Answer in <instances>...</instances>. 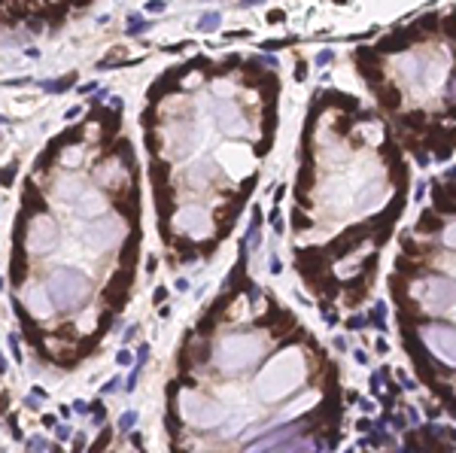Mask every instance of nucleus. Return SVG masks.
Masks as SVG:
<instances>
[{
	"instance_id": "1",
	"label": "nucleus",
	"mask_w": 456,
	"mask_h": 453,
	"mask_svg": "<svg viewBox=\"0 0 456 453\" xmlns=\"http://www.w3.org/2000/svg\"><path fill=\"white\" fill-rule=\"evenodd\" d=\"M356 64L380 107L405 131L441 128L453 110V25L435 13L356 49Z\"/></svg>"
},
{
	"instance_id": "2",
	"label": "nucleus",
	"mask_w": 456,
	"mask_h": 453,
	"mask_svg": "<svg viewBox=\"0 0 456 453\" xmlns=\"http://www.w3.org/2000/svg\"><path fill=\"white\" fill-rule=\"evenodd\" d=\"M88 3L91 0H0V25L33 33L52 31Z\"/></svg>"
},
{
	"instance_id": "3",
	"label": "nucleus",
	"mask_w": 456,
	"mask_h": 453,
	"mask_svg": "<svg viewBox=\"0 0 456 453\" xmlns=\"http://www.w3.org/2000/svg\"><path fill=\"white\" fill-rule=\"evenodd\" d=\"M301 380H304V359L295 347H286L283 353H277L265 365L256 392H259V399H265V402H277V399L292 395Z\"/></svg>"
},
{
	"instance_id": "4",
	"label": "nucleus",
	"mask_w": 456,
	"mask_h": 453,
	"mask_svg": "<svg viewBox=\"0 0 456 453\" xmlns=\"http://www.w3.org/2000/svg\"><path fill=\"white\" fill-rule=\"evenodd\" d=\"M265 353V347H261V341L256 335H246V332H237V335H228L219 341V347H216V365H219L225 374H241V371H246L249 365H256L259 356Z\"/></svg>"
},
{
	"instance_id": "5",
	"label": "nucleus",
	"mask_w": 456,
	"mask_h": 453,
	"mask_svg": "<svg viewBox=\"0 0 456 453\" xmlns=\"http://www.w3.org/2000/svg\"><path fill=\"white\" fill-rule=\"evenodd\" d=\"M46 295H49L52 301V307H58V310H70V307H79V304H85L88 295H91V289H88V280L79 274V271L73 268H67V265H58L49 274V280H46Z\"/></svg>"
},
{
	"instance_id": "6",
	"label": "nucleus",
	"mask_w": 456,
	"mask_h": 453,
	"mask_svg": "<svg viewBox=\"0 0 456 453\" xmlns=\"http://www.w3.org/2000/svg\"><path fill=\"white\" fill-rule=\"evenodd\" d=\"M79 237L85 241V246L91 253H107L113 246H119L125 241V225L119 216H110V213H100L91 222H85L79 228Z\"/></svg>"
},
{
	"instance_id": "7",
	"label": "nucleus",
	"mask_w": 456,
	"mask_h": 453,
	"mask_svg": "<svg viewBox=\"0 0 456 453\" xmlns=\"http://www.w3.org/2000/svg\"><path fill=\"white\" fill-rule=\"evenodd\" d=\"M420 341L423 350L438 362V365L453 368V328L450 320H435V323H420Z\"/></svg>"
},
{
	"instance_id": "8",
	"label": "nucleus",
	"mask_w": 456,
	"mask_h": 453,
	"mask_svg": "<svg viewBox=\"0 0 456 453\" xmlns=\"http://www.w3.org/2000/svg\"><path fill=\"white\" fill-rule=\"evenodd\" d=\"M179 417L192 426H201V429H213L225 420V407L213 399H204V395H182L179 402Z\"/></svg>"
},
{
	"instance_id": "9",
	"label": "nucleus",
	"mask_w": 456,
	"mask_h": 453,
	"mask_svg": "<svg viewBox=\"0 0 456 453\" xmlns=\"http://www.w3.org/2000/svg\"><path fill=\"white\" fill-rule=\"evenodd\" d=\"M216 228V219L213 213H207L198 204H186L182 210H177L174 216V231L186 234V237H210Z\"/></svg>"
},
{
	"instance_id": "10",
	"label": "nucleus",
	"mask_w": 456,
	"mask_h": 453,
	"mask_svg": "<svg viewBox=\"0 0 456 453\" xmlns=\"http://www.w3.org/2000/svg\"><path fill=\"white\" fill-rule=\"evenodd\" d=\"M25 246L33 253V256H49L55 246H58V225L52 219H46L43 213L31 219V228H28V237H25Z\"/></svg>"
},
{
	"instance_id": "11",
	"label": "nucleus",
	"mask_w": 456,
	"mask_h": 453,
	"mask_svg": "<svg viewBox=\"0 0 456 453\" xmlns=\"http://www.w3.org/2000/svg\"><path fill=\"white\" fill-rule=\"evenodd\" d=\"M386 201H390V186H386V179L380 174L353 192V210L356 213H374V210H380Z\"/></svg>"
},
{
	"instance_id": "12",
	"label": "nucleus",
	"mask_w": 456,
	"mask_h": 453,
	"mask_svg": "<svg viewBox=\"0 0 456 453\" xmlns=\"http://www.w3.org/2000/svg\"><path fill=\"white\" fill-rule=\"evenodd\" d=\"M73 210L79 219H95L104 213V192L100 189H82L73 201Z\"/></svg>"
},
{
	"instance_id": "13",
	"label": "nucleus",
	"mask_w": 456,
	"mask_h": 453,
	"mask_svg": "<svg viewBox=\"0 0 456 453\" xmlns=\"http://www.w3.org/2000/svg\"><path fill=\"white\" fill-rule=\"evenodd\" d=\"M21 304H25V307L37 316V320H46V316L55 310L52 301H49V295H46V289H43V286H31V283L21 289Z\"/></svg>"
},
{
	"instance_id": "14",
	"label": "nucleus",
	"mask_w": 456,
	"mask_h": 453,
	"mask_svg": "<svg viewBox=\"0 0 456 453\" xmlns=\"http://www.w3.org/2000/svg\"><path fill=\"white\" fill-rule=\"evenodd\" d=\"M21 213H25V216H40V213H49V204H46L43 192L33 186L31 179L25 183V195H21Z\"/></svg>"
},
{
	"instance_id": "15",
	"label": "nucleus",
	"mask_w": 456,
	"mask_h": 453,
	"mask_svg": "<svg viewBox=\"0 0 456 453\" xmlns=\"http://www.w3.org/2000/svg\"><path fill=\"white\" fill-rule=\"evenodd\" d=\"M79 192H82V183H79V179H76L70 171H67V174H61L58 179H55V189H52V195L58 198L61 204H73Z\"/></svg>"
},
{
	"instance_id": "16",
	"label": "nucleus",
	"mask_w": 456,
	"mask_h": 453,
	"mask_svg": "<svg viewBox=\"0 0 456 453\" xmlns=\"http://www.w3.org/2000/svg\"><path fill=\"white\" fill-rule=\"evenodd\" d=\"M368 323L377 328V332H386V304H383V301L374 304V310L368 313Z\"/></svg>"
},
{
	"instance_id": "17",
	"label": "nucleus",
	"mask_w": 456,
	"mask_h": 453,
	"mask_svg": "<svg viewBox=\"0 0 456 453\" xmlns=\"http://www.w3.org/2000/svg\"><path fill=\"white\" fill-rule=\"evenodd\" d=\"M137 420H140V414H137L134 407H131V411H125V414L119 417V432H122V435H131L134 426H137Z\"/></svg>"
},
{
	"instance_id": "18",
	"label": "nucleus",
	"mask_w": 456,
	"mask_h": 453,
	"mask_svg": "<svg viewBox=\"0 0 456 453\" xmlns=\"http://www.w3.org/2000/svg\"><path fill=\"white\" fill-rule=\"evenodd\" d=\"M73 82H76V76L70 73V76H64V79H52V82H43V88H46V92H52V95H61L64 88H70Z\"/></svg>"
},
{
	"instance_id": "19",
	"label": "nucleus",
	"mask_w": 456,
	"mask_h": 453,
	"mask_svg": "<svg viewBox=\"0 0 456 453\" xmlns=\"http://www.w3.org/2000/svg\"><path fill=\"white\" fill-rule=\"evenodd\" d=\"M143 368H146V365H140V362H134V368H131V374H128V380L122 383V389H128V392H134V389H137V380H140V374H143Z\"/></svg>"
},
{
	"instance_id": "20",
	"label": "nucleus",
	"mask_w": 456,
	"mask_h": 453,
	"mask_svg": "<svg viewBox=\"0 0 456 453\" xmlns=\"http://www.w3.org/2000/svg\"><path fill=\"white\" fill-rule=\"evenodd\" d=\"M198 28H201L204 33L216 31V28H219V13H204V16H201V21H198Z\"/></svg>"
},
{
	"instance_id": "21",
	"label": "nucleus",
	"mask_w": 456,
	"mask_h": 453,
	"mask_svg": "<svg viewBox=\"0 0 456 453\" xmlns=\"http://www.w3.org/2000/svg\"><path fill=\"white\" fill-rule=\"evenodd\" d=\"M88 417H91L95 423H104V420H107V407H104V402H100V399L88 404Z\"/></svg>"
},
{
	"instance_id": "22",
	"label": "nucleus",
	"mask_w": 456,
	"mask_h": 453,
	"mask_svg": "<svg viewBox=\"0 0 456 453\" xmlns=\"http://www.w3.org/2000/svg\"><path fill=\"white\" fill-rule=\"evenodd\" d=\"M16 174H18V164H6L3 171H0V186L9 189V186L16 183Z\"/></svg>"
},
{
	"instance_id": "23",
	"label": "nucleus",
	"mask_w": 456,
	"mask_h": 453,
	"mask_svg": "<svg viewBox=\"0 0 456 453\" xmlns=\"http://www.w3.org/2000/svg\"><path fill=\"white\" fill-rule=\"evenodd\" d=\"M25 447H28V450H55L58 444H52V441H46V438H28Z\"/></svg>"
},
{
	"instance_id": "24",
	"label": "nucleus",
	"mask_w": 456,
	"mask_h": 453,
	"mask_svg": "<svg viewBox=\"0 0 456 453\" xmlns=\"http://www.w3.org/2000/svg\"><path fill=\"white\" fill-rule=\"evenodd\" d=\"M146 28H149V21H143L140 16H128V33L134 37V33H143Z\"/></svg>"
},
{
	"instance_id": "25",
	"label": "nucleus",
	"mask_w": 456,
	"mask_h": 453,
	"mask_svg": "<svg viewBox=\"0 0 456 453\" xmlns=\"http://www.w3.org/2000/svg\"><path fill=\"white\" fill-rule=\"evenodd\" d=\"M271 225H274V234H283V231H286V225H283L280 210H277V207H274V213H271Z\"/></svg>"
},
{
	"instance_id": "26",
	"label": "nucleus",
	"mask_w": 456,
	"mask_h": 453,
	"mask_svg": "<svg viewBox=\"0 0 456 453\" xmlns=\"http://www.w3.org/2000/svg\"><path fill=\"white\" fill-rule=\"evenodd\" d=\"M55 435H58L61 441H67V438H70V435H73V429H70V426H67V423H55Z\"/></svg>"
},
{
	"instance_id": "27",
	"label": "nucleus",
	"mask_w": 456,
	"mask_h": 453,
	"mask_svg": "<svg viewBox=\"0 0 456 453\" xmlns=\"http://www.w3.org/2000/svg\"><path fill=\"white\" fill-rule=\"evenodd\" d=\"M119 389H122V380H119V377H113V380H107V383H104V389H100V392L110 395V392H119Z\"/></svg>"
},
{
	"instance_id": "28",
	"label": "nucleus",
	"mask_w": 456,
	"mask_h": 453,
	"mask_svg": "<svg viewBox=\"0 0 456 453\" xmlns=\"http://www.w3.org/2000/svg\"><path fill=\"white\" fill-rule=\"evenodd\" d=\"M268 271H271V274H280V271H283L280 256H274V253H271V259H268Z\"/></svg>"
},
{
	"instance_id": "29",
	"label": "nucleus",
	"mask_w": 456,
	"mask_h": 453,
	"mask_svg": "<svg viewBox=\"0 0 456 453\" xmlns=\"http://www.w3.org/2000/svg\"><path fill=\"white\" fill-rule=\"evenodd\" d=\"M9 350H13V359L21 362V347H18V338L16 335H9Z\"/></svg>"
},
{
	"instance_id": "30",
	"label": "nucleus",
	"mask_w": 456,
	"mask_h": 453,
	"mask_svg": "<svg viewBox=\"0 0 456 453\" xmlns=\"http://www.w3.org/2000/svg\"><path fill=\"white\" fill-rule=\"evenodd\" d=\"M116 362H119V365H131V362H134L131 350H125V347H122V350H119V356H116Z\"/></svg>"
},
{
	"instance_id": "31",
	"label": "nucleus",
	"mask_w": 456,
	"mask_h": 453,
	"mask_svg": "<svg viewBox=\"0 0 456 453\" xmlns=\"http://www.w3.org/2000/svg\"><path fill=\"white\" fill-rule=\"evenodd\" d=\"M146 356H149V344H140V347H137V359H134V362L146 365Z\"/></svg>"
},
{
	"instance_id": "32",
	"label": "nucleus",
	"mask_w": 456,
	"mask_h": 453,
	"mask_svg": "<svg viewBox=\"0 0 456 453\" xmlns=\"http://www.w3.org/2000/svg\"><path fill=\"white\" fill-rule=\"evenodd\" d=\"M362 325H368L365 316H350V320H347V328H362Z\"/></svg>"
},
{
	"instance_id": "33",
	"label": "nucleus",
	"mask_w": 456,
	"mask_h": 453,
	"mask_svg": "<svg viewBox=\"0 0 456 453\" xmlns=\"http://www.w3.org/2000/svg\"><path fill=\"white\" fill-rule=\"evenodd\" d=\"M332 58H335V55L326 49V52H319V55H316V64H319V67H323V64H332Z\"/></svg>"
},
{
	"instance_id": "34",
	"label": "nucleus",
	"mask_w": 456,
	"mask_h": 453,
	"mask_svg": "<svg viewBox=\"0 0 456 453\" xmlns=\"http://www.w3.org/2000/svg\"><path fill=\"white\" fill-rule=\"evenodd\" d=\"M104 447H110V435H100V441H98V444H91L88 450H104Z\"/></svg>"
},
{
	"instance_id": "35",
	"label": "nucleus",
	"mask_w": 456,
	"mask_h": 453,
	"mask_svg": "<svg viewBox=\"0 0 456 453\" xmlns=\"http://www.w3.org/2000/svg\"><path fill=\"white\" fill-rule=\"evenodd\" d=\"M85 447H88V444H85V435L79 432V435L73 438V450H85Z\"/></svg>"
},
{
	"instance_id": "36",
	"label": "nucleus",
	"mask_w": 456,
	"mask_h": 453,
	"mask_svg": "<svg viewBox=\"0 0 456 453\" xmlns=\"http://www.w3.org/2000/svg\"><path fill=\"white\" fill-rule=\"evenodd\" d=\"M73 411L82 414V417H88V404H85V402H73Z\"/></svg>"
},
{
	"instance_id": "37",
	"label": "nucleus",
	"mask_w": 456,
	"mask_h": 453,
	"mask_svg": "<svg viewBox=\"0 0 456 453\" xmlns=\"http://www.w3.org/2000/svg\"><path fill=\"white\" fill-rule=\"evenodd\" d=\"M137 328H140V325H137V323H134V325H128V332H125V338H122V341H125V344H128V341H131V338L137 335Z\"/></svg>"
},
{
	"instance_id": "38",
	"label": "nucleus",
	"mask_w": 456,
	"mask_h": 453,
	"mask_svg": "<svg viewBox=\"0 0 456 453\" xmlns=\"http://www.w3.org/2000/svg\"><path fill=\"white\" fill-rule=\"evenodd\" d=\"M177 292H189V280H186V277L177 280Z\"/></svg>"
},
{
	"instance_id": "39",
	"label": "nucleus",
	"mask_w": 456,
	"mask_h": 453,
	"mask_svg": "<svg viewBox=\"0 0 456 453\" xmlns=\"http://www.w3.org/2000/svg\"><path fill=\"white\" fill-rule=\"evenodd\" d=\"M146 9H149V13H162V9H164V3H162V0H155V3H149Z\"/></svg>"
},
{
	"instance_id": "40",
	"label": "nucleus",
	"mask_w": 456,
	"mask_h": 453,
	"mask_svg": "<svg viewBox=\"0 0 456 453\" xmlns=\"http://www.w3.org/2000/svg\"><path fill=\"white\" fill-rule=\"evenodd\" d=\"M356 359L362 362V365H368V353H365V350H356Z\"/></svg>"
},
{
	"instance_id": "41",
	"label": "nucleus",
	"mask_w": 456,
	"mask_h": 453,
	"mask_svg": "<svg viewBox=\"0 0 456 453\" xmlns=\"http://www.w3.org/2000/svg\"><path fill=\"white\" fill-rule=\"evenodd\" d=\"M359 404H362V411H365V414H371V411H374V404H371V402H368V399H362V402H359Z\"/></svg>"
},
{
	"instance_id": "42",
	"label": "nucleus",
	"mask_w": 456,
	"mask_h": 453,
	"mask_svg": "<svg viewBox=\"0 0 456 453\" xmlns=\"http://www.w3.org/2000/svg\"><path fill=\"white\" fill-rule=\"evenodd\" d=\"M43 426H46V429H52V426H55V417H52V414H46V417H43Z\"/></svg>"
},
{
	"instance_id": "43",
	"label": "nucleus",
	"mask_w": 456,
	"mask_h": 453,
	"mask_svg": "<svg viewBox=\"0 0 456 453\" xmlns=\"http://www.w3.org/2000/svg\"><path fill=\"white\" fill-rule=\"evenodd\" d=\"M0 292H3V277H0Z\"/></svg>"
},
{
	"instance_id": "44",
	"label": "nucleus",
	"mask_w": 456,
	"mask_h": 453,
	"mask_svg": "<svg viewBox=\"0 0 456 453\" xmlns=\"http://www.w3.org/2000/svg\"><path fill=\"white\" fill-rule=\"evenodd\" d=\"M3 122H6V116H0V125H3Z\"/></svg>"
}]
</instances>
